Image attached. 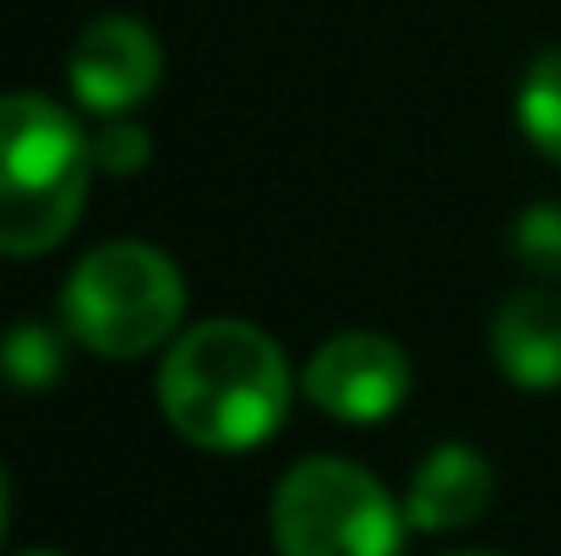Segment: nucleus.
I'll return each instance as SVG.
<instances>
[{
    "instance_id": "obj_9",
    "label": "nucleus",
    "mask_w": 561,
    "mask_h": 556,
    "mask_svg": "<svg viewBox=\"0 0 561 556\" xmlns=\"http://www.w3.org/2000/svg\"><path fill=\"white\" fill-rule=\"evenodd\" d=\"M518 126L551 164H561V44H546L529 60L518 88Z\"/></svg>"
},
{
    "instance_id": "obj_15",
    "label": "nucleus",
    "mask_w": 561,
    "mask_h": 556,
    "mask_svg": "<svg viewBox=\"0 0 561 556\" xmlns=\"http://www.w3.org/2000/svg\"><path fill=\"white\" fill-rule=\"evenodd\" d=\"M458 556H491V552H458Z\"/></svg>"
},
{
    "instance_id": "obj_10",
    "label": "nucleus",
    "mask_w": 561,
    "mask_h": 556,
    "mask_svg": "<svg viewBox=\"0 0 561 556\" xmlns=\"http://www.w3.org/2000/svg\"><path fill=\"white\" fill-rule=\"evenodd\" d=\"M66 376V339L44 322H16L0 339V382L16 393H44Z\"/></svg>"
},
{
    "instance_id": "obj_4",
    "label": "nucleus",
    "mask_w": 561,
    "mask_h": 556,
    "mask_svg": "<svg viewBox=\"0 0 561 556\" xmlns=\"http://www.w3.org/2000/svg\"><path fill=\"white\" fill-rule=\"evenodd\" d=\"M278 556H403V508L350 458H300L273 491Z\"/></svg>"
},
{
    "instance_id": "obj_12",
    "label": "nucleus",
    "mask_w": 561,
    "mask_h": 556,
    "mask_svg": "<svg viewBox=\"0 0 561 556\" xmlns=\"http://www.w3.org/2000/svg\"><path fill=\"white\" fill-rule=\"evenodd\" d=\"M153 159V148H148V137H142V126H131V121H110V126H99V137H93V164L104 170V175H137L142 164Z\"/></svg>"
},
{
    "instance_id": "obj_7",
    "label": "nucleus",
    "mask_w": 561,
    "mask_h": 556,
    "mask_svg": "<svg viewBox=\"0 0 561 556\" xmlns=\"http://www.w3.org/2000/svg\"><path fill=\"white\" fill-rule=\"evenodd\" d=\"M496 497V469L485 453L463 447V442H447L436 453H425V464L414 469L409 480V497H403V519L425 535H442V530H469Z\"/></svg>"
},
{
    "instance_id": "obj_14",
    "label": "nucleus",
    "mask_w": 561,
    "mask_h": 556,
    "mask_svg": "<svg viewBox=\"0 0 561 556\" xmlns=\"http://www.w3.org/2000/svg\"><path fill=\"white\" fill-rule=\"evenodd\" d=\"M27 556H60V552H27Z\"/></svg>"
},
{
    "instance_id": "obj_11",
    "label": "nucleus",
    "mask_w": 561,
    "mask_h": 556,
    "mask_svg": "<svg viewBox=\"0 0 561 556\" xmlns=\"http://www.w3.org/2000/svg\"><path fill=\"white\" fill-rule=\"evenodd\" d=\"M507 246H513V257H518L524 273L561 279V202H529V207L513 218Z\"/></svg>"
},
{
    "instance_id": "obj_5",
    "label": "nucleus",
    "mask_w": 561,
    "mask_h": 556,
    "mask_svg": "<svg viewBox=\"0 0 561 556\" xmlns=\"http://www.w3.org/2000/svg\"><path fill=\"white\" fill-rule=\"evenodd\" d=\"M159 77H164L159 33L137 16H93L66 55V82L77 104L110 121L148 104Z\"/></svg>"
},
{
    "instance_id": "obj_3",
    "label": "nucleus",
    "mask_w": 561,
    "mask_h": 556,
    "mask_svg": "<svg viewBox=\"0 0 561 556\" xmlns=\"http://www.w3.org/2000/svg\"><path fill=\"white\" fill-rule=\"evenodd\" d=\"M181 317H186V279L159 246L142 240H110L88 251L60 290L66 333L104 361H142L164 350Z\"/></svg>"
},
{
    "instance_id": "obj_2",
    "label": "nucleus",
    "mask_w": 561,
    "mask_h": 556,
    "mask_svg": "<svg viewBox=\"0 0 561 556\" xmlns=\"http://www.w3.org/2000/svg\"><path fill=\"white\" fill-rule=\"evenodd\" d=\"M93 143L44 93H0V257L55 251L88 202Z\"/></svg>"
},
{
    "instance_id": "obj_6",
    "label": "nucleus",
    "mask_w": 561,
    "mask_h": 556,
    "mask_svg": "<svg viewBox=\"0 0 561 556\" xmlns=\"http://www.w3.org/2000/svg\"><path fill=\"white\" fill-rule=\"evenodd\" d=\"M300 393L344 425H376L409 398V355L381 333H339L311 355Z\"/></svg>"
},
{
    "instance_id": "obj_1",
    "label": "nucleus",
    "mask_w": 561,
    "mask_h": 556,
    "mask_svg": "<svg viewBox=\"0 0 561 556\" xmlns=\"http://www.w3.org/2000/svg\"><path fill=\"white\" fill-rule=\"evenodd\" d=\"M284 350L251 322H196L159 366L164 420L207 453H251L289 415Z\"/></svg>"
},
{
    "instance_id": "obj_8",
    "label": "nucleus",
    "mask_w": 561,
    "mask_h": 556,
    "mask_svg": "<svg viewBox=\"0 0 561 556\" xmlns=\"http://www.w3.org/2000/svg\"><path fill=\"white\" fill-rule=\"evenodd\" d=\"M491 355L502 376L524 393H557L561 387V295L551 290H518L491 317Z\"/></svg>"
},
{
    "instance_id": "obj_13",
    "label": "nucleus",
    "mask_w": 561,
    "mask_h": 556,
    "mask_svg": "<svg viewBox=\"0 0 561 556\" xmlns=\"http://www.w3.org/2000/svg\"><path fill=\"white\" fill-rule=\"evenodd\" d=\"M5 524H11V480H5V464H0V546H5Z\"/></svg>"
}]
</instances>
